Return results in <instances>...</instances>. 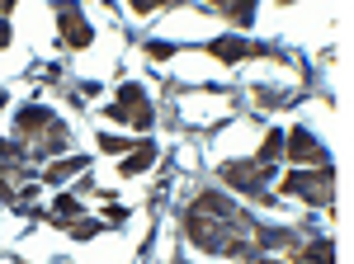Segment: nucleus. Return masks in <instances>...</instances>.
I'll list each match as a JSON object with an SVG mask.
<instances>
[{"label":"nucleus","mask_w":354,"mask_h":264,"mask_svg":"<svg viewBox=\"0 0 354 264\" xmlns=\"http://www.w3.org/2000/svg\"><path fill=\"white\" fill-rule=\"evenodd\" d=\"M185 236L198 250L227 255V260H255L260 255V222L236 208L222 189H203L185 208Z\"/></svg>","instance_id":"1"},{"label":"nucleus","mask_w":354,"mask_h":264,"mask_svg":"<svg viewBox=\"0 0 354 264\" xmlns=\"http://www.w3.org/2000/svg\"><path fill=\"white\" fill-rule=\"evenodd\" d=\"M15 142L24 147L28 160H48V156H57V151L71 147V132H66V123L57 118L53 109L24 104L19 113H15Z\"/></svg>","instance_id":"2"},{"label":"nucleus","mask_w":354,"mask_h":264,"mask_svg":"<svg viewBox=\"0 0 354 264\" xmlns=\"http://www.w3.org/2000/svg\"><path fill=\"white\" fill-rule=\"evenodd\" d=\"M0 203L15 212H33V160L19 142H0Z\"/></svg>","instance_id":"3"},{"label":"nucleus","mask_w":354,"mask_h":264,"mask_svg":"<svg viewBox=\"0 0 354 264\" xmlns=\"http://www.w3.org/2000/svg\"><path fill=\"white\" fill-rule=\"evenodd\" d=\"M283 194H293V198H302V203H312V208H330L335 203V175H330V165H322V170H293L288 180H283Z\"/></svg>","instance_id":"4"},{"label":"nucleus","mask_w":354,"mask_h":264,"mask_svg":"<svg viewBox=\"0 0 354 264\" xmlns=\"http://www.w3.org/2000/svg\"><path fill=\"white\" fill-rule=\"evenodd\" d=\"M109 113H113V123H133V128H142V132H151V123H156V113H151V100H147V90H142L137 80H128V85L113 95Z\"/></svg>","instance_id":"5"},{"label":"nucleus","mask_w":354,"mask_h":264,"mask_svg":"<svg viewBox=\"0 0 354 264\" xmlns=\"http://www.w3.org/2000/svg\"><path fill=\"white\" fill-rule=\"evenodd\" d=\"M270 175H274V165H260V160H232V165H222V185L245 189V194H255V198H265V203H274L270 194H265Z\"/></svg>","instance_id":"6"},{"label":"nucleus","mask_w":354,"mask_h":264,"mask_svg":"<svg viewBox=\"0 0 354 264\" xmlns=\"http://www.w3.org/2000/svg\"><path fill=\"white\" fill-rule=\"evenodd\" d=\"M283 147H288L283 156H293L298 165H317V170H322V165H330V151H326V147H322V142H317L307 128L283 132Z\"/></svg>","instance_id":"7"},{"label":"nucleus","mask_w":354,"mask_h":264,"mask_svg":"<svg viewBox=\"0 0 354 264\" xmlns=\"http://www.w3.org/2000/svg\"><path fill=\"white\" fill-rule=\"evenodd\" d=\"M57 28H62V43L76 48V53L90 48V38H95L90 24H85V15H81V10H71V5H57Z\"/></svg>","instance_id":"8"},{"label":"nucleus","mask_w":354,"mask_h":264,"mask_svg":"<svg viewBox=\"0 0 354 264\" xmlns=\"http://www.w3.org/2000/svg\"><path fill=\"white\" fill-rule=\"evenodd\" d=\"M208 53L218 57V62H241V57H279L274 48H265V43H245V38H213V43H208Z\"/></svg>","instance_id":"9"},{"label":"nucleus","mask_w":354,"mask_h":264,"mask_svg":"<svg viewBox=\"0 0 354 264\" xmlns=\"http://www.w3.org/2000/svg\"><path fill=\"white\" fill-rule=\"evenodd\" d=\"M156 165V142H137L133 156H123V175L133 180V175H142V170H151Z\"/></svg>","instance_id":"10"},{"label":"nucleus","mask_w":354,"mask_h":264,"mask_svg":"<svg viewBox=\"0 0 354 264\" xmlns=\"http://www.w3.org/2000/svg\"><path fill=\"white\" fill-rule=\"evenodd\" d=\"M90 165V156H62V160H53L48 170H43V185H62V180H71L76 170H85Z\"/></svg>","instance_id":"11"},{"label":"nucleus","mask_w":354,"mask_h":264,"mask_svg":"<svg viewBox=\"0 0 354 264\" xmlns=\"http://www.w3.org/2000/svg\"><path fill=\"white\" fill-rule=\"evenodd\" d=\"M76 217H81V203H76V194H62V198H57V203H53V212H48L43 222H57V227L66 232V227H71Z\"/></svg>","instance_id":"12"},{"label":"nucleus","mask_w":354,"mask_h":264,"mask_svg":"<svg viewBox=\"0 0 354 264\" xmlns=\"http://www.w3.org/2000/svg\"><path fill=\"white\" fill-rule=\"evenodd\" d=\"M279 156H283V132L274 128V132H265V147L255 151V160H260V165H274Z\"/></svg>","instance_id":"13"},{"label":"nucleus","mask_w":354,"mask_h":264,"mask_svg":"<svg viewBox=\"0 0 354 264\" xmlns=\"http://www.w3.org/2000/svg\"><path fill=\"white\" fill-rule=\"evenodd\" d=\"M100 232H104V222H95V217H76L66 227V236H76V241H90V236H100Z\"/></svg>","instance_id":"14"},{"label":"nucleus","mask_w":354,"mask_h":264,"mask_svg":"<svg viewBox=\"0 0 354 264\" xmlns=\"http://www.w3.org/2000/svg\"><path fill=\"white\" fill-rule=\"evenodd\" d=\"M100 151H109V156H123V151H133L123 137H113V132H100Z\"/></svg>","instance_id":"15"},{"label":"nucleus","mask_w":354,"mask_h":264,"mask_svg":"<svg viewBox=\"0 0 354 264\" xmlns=\"http://www.w3.org/2000/svg\"><path fill=\"white\" fill-rule=\"evenodd\" d=\"M175 53V48H170V43H147V57H151V62H165V57Z\"/></svg>","instance_id":"16"},{"label":"nucleus","mask_w":354,"mask_h":264,"mask_svg":"<svg viewBox=\"0 0 354 264\" xmlns=\"http://www.w3.org/2000/svg\"><path fill=\"white\" fill-rule=\"evenodd\" d=\"M5 15H10V0H0V48H10V24H5Z\"/></svg>","instance_id":"17"},{"label":"nucleus","mask_w":354,"mask_h":264,"mask_svg":"<svg viewBox=\"0 0 354 264\" xmlns=\"http://www.w3.org/2000/svg\"><path fill=\"white\" fill-rule=\"evenodd\" d=\"M227 19H232V24H250V19H255V10H250V5H236Z\"/></svg>","instance_id":"18"},{"label":"nucleus","mask_w":354,"mask_h":264,"mask_svg":"<svg viewBox=\"0 0 354 264\" xmlns=\"http://www.w3.org/2000/svg\"><path fill=\"white\" fill-rule=\"evenodd\" d=\"M109 222H128V208H118V203H109V212H104Z\"/></svg>","instance_id":"19"},{"label":"nucleus","mask_w":354,"mask_h":264,"mask_svg":"<svg viewBox=\"0 0 354 264\" xmlns=\"http://www.w3.org/2000/svg\"><path fill=\"white\" fill-rule=\"evenodd\" d=\"M241 264H274V260H260V255H255V260H241Z\"/></svg>","instance_id":"20"},{"label":"nucleus","mask_w":354,"mask_h":264,"mask_svg":"<svg viewBox=\"0 0 354 264\" xmlns=\"http://www.w3.org/2000/svg\"><path fill=\"white\" fill-rule=\"evenodd\" d=\"M0 109H5V90H0Z\"/></svg>","instance_id":"21"}]
</instances>
